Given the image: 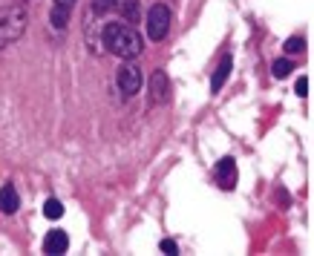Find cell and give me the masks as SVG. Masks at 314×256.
<instances>
[{
	"label": "cell",
	"mask_w": 314,
	"mask_h": 256,
	"mask_svg": "<svg viewBox=\"0 0 314 256\" xmlns=\"http://www.w3.org/2000/svg\"><path fill=\"white\" fill-rule=\"evenodd\" d=\"M294 92H297L300 98H306V95H309V78H306V75H300V78H297V84H294Z\"/></svg>",
	"instance_id": "16"
},
{
	"label": "cell",
	"mask_w": 314,
	"mask_h": 256,
	"mask_svg": "<svg viewBox=\"0 0 314 256\" xmlns=\"http://www.w3.org/2000/svg\"><path fill=\"white\" fill-rule=\"evenodd\" d=\"M90 9L95 15H118L127 23H135L138 15H141L138 0H90Z\"/></svg>",
	"instance_id": "3"
},
{
	"label": "cell",
	"mask_w": 314,
	"mask_h": 256,
	"mask_svg": "<svg viewBox=\"0 0 314 256\" xmlns=\"http://www.w3.org/2000/svg\"><path fill=\"white\" fill-rule=\"evenodd\" d=\"M26 26H29V15L23 6H3L0 9V49L20 40Z\"/></svg>",
	"instance_id": "2"
},
{
	"label": "cell",
	"mask_w": 314,
	"mask_h": 256,
	"mask_svg": "<svg viewBox=\"0 0 314 256\" xmlns=\"http://www.w3.org/2000/svg\"><path fill=\"white\" fill-rule=\"evenodd\" d=\"M17 207H20V196H17L15 184H3L0 187V210L6 216H12V213H17Z\"/></svg>",
	"instance_id": "9"
},
{
	"label": "cell",
	"mask_w": 314,
	"mask_h": 256,
	"mask_svg": "<svg viewBox=\"0 0 314 256\" xmlns=\"http://www.w3.org/2000/svg\"><path fill=\"white\" fill-rule=\"evenodd\" d=\"M116 84H118V89L130 98V95H135L138 89H141V84H144V75H141V69L135 67L133 61H124L121 67H118V72H116Z\"/></svg>",
	"instance_id": "5"
},
{
	"label": "cell",
	"mask_w": 314,
	"mask_h": 256,
	"mask_svg": "<svg viewBox=\"0 0 314 256\" xmlns=\"http://www.w3.org/2000/svg\"><path fill=\"white\" fill-rule=\"evenodd\" d=\"M150 101L153 104H167L170 101V78L165 69H156L150 75Z\"/></svg>",
	"instance_id": "6"
},
{
	"label": "cell",
	"mask_w": 314,
	"mask_h": 256,
	"mask_svg": "<svg viewBox=\"0 0 314 256\" xmlns=\"http://www.w3.org/2000/svg\"><path fill=\"white\" fill-rule=\"evenodd\" d=\"M216 184H219L222 190L236 187V161H233L231 155L219 158V164H216Z\"/></svg>",
	"instance_id": "7"
},
{
	"label": "cell",
	"mask_w": 314,
	"mask_h": 256,
	"mask_svg": "<svg viewBox=\"0 0 314 256\" xmlns=\"http://www.w3.org/2000/svg\"><path fill=\"white\" fill-rule=\"evenodd\" d=\"M44 216H46V219H61V216H64V205H61L58 199H46V205H44Z\"/></svg>",
	"instance_id": "13"
},
{
	"label": "cell",
	"mask_w": 314,
	"mask_h": 256,
	"mask_svg": "<svg viewBox=\"0 0 314 256\" xmlns=\"http://www.w3.org/2000/svg\"><path fill=\"white\" fill-rule=\"evenodd\" d=\"M231 67H233V58L231 55H225L222 61H219V67L214 69V78H211V92H219L225 81H228V75H231Z\"/></svg>",
	"instance_id": "10"
},
{
	"label": "cell",
	"mask_w": 314,
	"mask_h": 256,
	"mask_svg": "<svg viewBox=\"0 0 314 256\" xmlns=\"http://www.w3.org/2000/svg\"><path fill=\"white\" fill-rule=\"evenodd\" d=\"M55 6H61V9H69V12H72V6H75V0H55Z\"/></svg>",
	"instance_id": "17"
},
{
	"label": "cell",
	"mask_w": 314,
	"mask_h": 256,
	"mask_svg": "<svg viewBox=\"0 0 314 256\" xmlns=\"http://www.w3.org/2000/svg\"><path fill=\"white\" fill-rule=\"evenodd\" d=\"M170 23H173V12H170V6L165 3H153L147 12V23H144V29H147V37L150 40H165L167 32H170Z\"/></svg>",
	"instance_id": "4"
},
{
	"label": "cell",
	"mask_w": 314,
	"mask_h": 256,
	"mask_svg": "<svg viewBox=\"0 0 314 256\" xmlns=\"http://www.w3.org/2000/svg\"><path fill=\"white\" fill-rule=\"evenodd\" d=\"M66 248H69L66 230H49V233H46V239H44V254L61 256V254H66Z\"/></svg>",
	"instance_id": "8"
},
{
	"label": "cell",
	"mask_w": 314,
	"mask_h": 256,
	"mask_svg": "<svg viewBox=\"0 0 314 256\" xmlns=\"http://www.w3.org/2000/svg\"><path fill=\"white\" fill-rule=\"evenodd\" d=\"M303 49H306V40H303V37H288V40H285V52H288V55H300Z\"/></svg>",
	"instance_id": "14"
},
{
	"label": "cell",
	"mask_w": 314,
	"mask_h": 256,
	"mask_svg": "<svg viewBox=\"0 0 314 256\" xmlns=\"http://www.w3.org/2000/svg\"><path fill=\"white\" fill-rule=\"evenodd\" d=\"M291 69H294V64H291L288 58H277V61L271 64V75H274V78H288Z\"/></svg>",
	"instance_id": "12"
},
{
	"label": "cell",
	"mask_w": 314,
	"mask_h": 256,
	"mask_svg": "<svg viewBox=\"0 0 314 256\" xmlns=\"http://www.w3.org/2000/svg\"><path fill=\"white\" fill-rule=\"evenodd\" d=\"M49 20H52V26H55V29H61V32H64V29H66V23H69V9H61V6H52Z\"/></svg>",
	"instance_id": "11"
},
{
	"label": "cell",
	"mask_w": 314,
	"mask_h": 256,
	"mask_svg": "<svg viewBox=\"0 0 314 256\" xmlns=\"http://www.w3.org/2000/svg\"><path fill=\"white\" fill-rule=\"evenodd\" d=\"M101 46L116 55L121 61H133L144 52V40L141 35L133 29L130 23H104L101 29Z\"/></svg>",
	"instance_id": "1"
},
{
	"label": "cell",
	"mask_w": 314,
	"mask_h": 256,
	"mask_svg": "<svg viewBox=\"0 0 314 256\" xmlns=\"http://www.w3.org/2000/svg\"><path fill=\"white\" fill-rule=\"evenodd\" d=\"M159 248H162V254H167V256L179 254V245H176L173 239H162V242H159Z\"/></svg>",
	"instance_id": "15"
}]
</instances>
